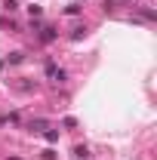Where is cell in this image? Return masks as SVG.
Masks as SVG:
<instances>
[{
  "label": "cell",
  "mask_w": 157,
  "mask_h": 160,
  "mask_svg": "<svg viewBox=\"0 0 157 160\" xmlns=\"http://www.w3.org/2000/svg\"><path fill=\"white\" fill-rule=\"evenodd\" d=\"M31 129H34V132H43V129H46V123H43V120H31Z\"/></svg>",
  "instance_id": "4"
},
{
  "label": "cell",
  "mask_w": 157,
  "mask_h": 160,
  "mask_svg": "<svg viewBox=\"0 0 157 160\" xmlns=\"http://www.w3.org/2000/svg\"><path fill=\"white\" fill-rule=\"evenodd\" d=\"M40 40H43V43H53V40H56V28H43V31H40Z\"/></svg>",
  "instance_id": "2"
},
{
  "label": "cell",
  "mask_w": 157,
  "mask_h": 160,
  "mask_svg": "<svg viewBox=\"0 0 157 160\" xmlns=\"http://www.w3.org/2000/svg\"><path fill=\"white\" fill-rule=\"evenodd\" d=\"M3 9H9V12H16V9H19V3H16V0H3Z\"/></svg>",
  "instance_id": "5"
},
{
  "label": "cell",
  "mask_w": 157,
  "mask_h": 160,
  "mask_svg": "<svg viewBox=\"0 0 157 160\" xmlns=\"http://www.w3.org/2000/svg\"><path fill=\"white\" fill-rule=\"evenodd\" d=\"M46 77L53 80V83H65L68 74H65V68H59L56 62H46Z\"/></svg>",
  "instance_id": "1"
},
{
  "label": "cell",
  "mask_w": 157,
  "mask_h": 160,
  "mask_svg": "<svg viewBox=\"0 0 157 160\" xmlns=\"http://www.w3.org/2000/svg\"><path fill=\"white\" fill-rule=\"evenodd\" d=\"M9 160H19V157H9Z\"/></svg>",
  "instance_id": "7"
},
{
  "label": "cell",
  "mask_w": 157,
  "mask_h": 160,
  "mask_svg": "<svg viewBox=\"0 0 157 160\" xmlns=\"http://www.w3.org/2000/svg\"><path fill=\"white\" fill-rule=\"evenodd\" d=\"M22 59H25V52H13V56H9V62H13V65H19Z\"/></svg>",
  "instance_id": "6"
},
{
  "label": "cell",
  "mask_w": 157,
  "mask_h": 160,
  "mask_svg": "<svg viewBox=\"0 0 157 160\" xmlns=\"http://www.w3.org/2000/svg\"><path fill=\"white\" fill-rule=\"evenodd\" d=\"M89 157V148H86V145H77V148H74V160H86Z\"/></svg>",
  "instance_id": "3"
}]
</instances>
